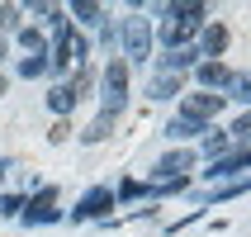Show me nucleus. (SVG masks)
Masks as SVG:
<instances>
[{
	"label": "nucleus",
	"instance_id": "obj_25",
	"mask_svg": "<svg viewBox=\"0 0 251 237\" xmlns=\"http://www.w3.org/2000/svg\"><path fill=\"white\" fill-rule=\"evenodd\" d=\"M19 24V10H14V5H0V28H14Z\"/></svg>",
	"mask_w": 251,
	"mask_h": 237
},
{
	"label": "nucleus",
	"instance_id": "obj_11",
	"mask_svg": "<svg viewBox=\"0 0 251 237\" xmlns=\"http://www.w3.org/2000/svg\"><path fill=\"white\" fill-rule=\"evenodd\" d=\"M218 53H227V24H209V28H204V48H199V57H204V62H218Z\"/></svg>",
	"mask_w": 251,
	"mask_h": 237
},
{
	"label": "nucleus",
	"instance_id": "obj_8",
	"mask_svg": "<svg viewBox=\"0 0 251 237\" xmlns=\"http://www.w3.org/2000/svg\"><path fill=\"white\" fill-rule=\"evenodd\" d=\"M104 209H114V190H104V185H100V190H90V195L76 204V213H71V218H76V223H85V218H104Z\"/></svg>",
	"mask_w": 251,
	"mask_h": 237
},
{
	"label": "nucleus",
	"instance_id": "obj_15",
	"mask_svg": "<svg viewBox=\"0 0 251 237\" xmlns=\"http://www.w3.org/2000/svg\"><path fill=\"white\" fill-rule=\"evenodd\" d=\"M48 105H52V114H71V109H76V95H71L67 85H57L52 95H48Z\"/></svg>",
	"mask_w": 251,
	"mask_h": 237
},
{
	"label": "nucleus",
	"instance_id": "obj_14",
	"mask_svg": "<svg viewBox=\"0 0 251 237\" xmlns=\"http://www.w3.org/2000/svg\"><path fill=\"white\" fill-rule=\"evenodd\" d=\"M195 76H199V85H227V67L223 62H199Z\"/></svg>",
	"mask_w": 251,
	"mask_h": 237
},
{
	"label": "nucleus",
	"instance_id": "obj_1",
	"mask_svg": "<svg viewBox=\"0 0 251 237\" xmlns=\"http://www.w3.org/2000/svg\"><path fill=\"white\" fill-rule=\"evenodd\" d=\"M161 10L171 14L166 24H161V33H156L166 48H185V43H190L199 28H204V14H209L204 5H161Z\"/></svg>",
	"mask_w": 251,
	"mask_h": 237
},
{
	"label": "nucleus",
	"instance_id": "obj_28",
	"mask_svg": "<svg viewBox=\"0 0 251 237\" xmlns=\"http://www.w3.org/2000/svg\"><path fill=\"white\" fill-rule=\"evenodd\" d=\"M0 176H5V161H0Z\"/></svg>",
	"mask_w": 251,
	"mask_h": 237
},
{
	"label": "nucleus",
	"instance_id": "obj_6",
	"mask_svg": "<svg viewBox=\"0 0 251 237\" xmlns=\"http://www.w3.org/2000/svg\"><path fill=\"white\" fill-rule=\"evenodd\" d=\"M156 62V76H180L185 67H199V48L190 43V48H166L161 57H152Z\"/></svg>",
	"mask_w": 251,
	"mask_h": 237
},
{
	"label": "nucleus",
	"instance_id": "obj_22",
	"mask_svg": "<svg viewBox=\"0 0 251 237\" xmlns=\"http://www.w3.org/2000/svg\"><path fill=\"white\" fill-rule=\"evenodd\" d=\"M138 195H147L142 181H124V185H119V199H138Z\"/></svg>",
	"mask_w": 251,
	"mask_h": 237
},
{
	"label": "nucleus",
	"instance_id": "obj_7",
	"mask_svg": "<svg viewBox=\"0 0 251 237\" xmlns=\"http://www.w3.org/2000/svg\"><path fill=\"white\" fill-rule=\"evenodd\" d=\"M227 105V95H213V90H199V95H185V119H199V124H209L213 114Z\"/></svg>",
	"mask_w": 251,
	"mask_h": 237
},
{
	"label": "nucleus",
	"instance_id": "obj_19",
	"mask_svg": "<svg viewBox=\"0 0 251 237\" xmlns=\"http://www.w3.org/2000/svg\"><path fill=\"white\" fill-rule=\"evenodd\" d=\"M19 43H24L28 53H48V43H43V33H38V28H19Z\"/></svg>",
	"mask_w": 251,
	"mask_h": 237
},
{
	"label": "nucleus",
	"instance_id": "obj_21",
	"mask_svg": "<svg viewBox=\"0 0 251 237\" xmlns=\"http://www.w3.org/2000/svg\"><path fill=\"white\" fill-rule=\"evenodd\" d=\"M67 90H71V95H76V100H81V95H85V90H90V71H85V67H81V71H76V81H71V85H67Z\"/></svg>",
	"mask_w": 251,
	"mask_h": 237
},
{
	"label": "nucleus",
	"instance_id": "obj_26",
	"mask_svg": "<svg viewBox=\"0 0 251 237\" xmlns=\"http://www.w3.org/2000/svg\"><path fill=\"white\" fill-rule=\"evenodd\" d=\"M5 57H10V43H5V38H0V62H5Z\"/></svg>",
	"mask_w": 251,
	"mask_h": 237
},
{
	"label": "nucleus",
	"instance_id": "obj_18",
	"mask_svg": "<svg viewBox=\"0 0 251 237\" xmlns=\"http://www.w3.org/2000/svg\"><path fill=\"white\" fill-rule=\"evenodd\" d=\"M71 14H76V19H85V24H104V10H100V5H90V0H81Z\"/></svg>",
	"mask_w": 251,
	"mask_h": 237
},
{
	"label": "nucleus",
	"instance_id": "obj_13",
	"mask_svg": "<svg viewBox=\"0 0 251 237\" xmlns=\"http://www.w3.org/2000/svg\"><path fill=\"white\" fill-rule=\"evenodd\" d=\"M199 133H204V124H199V119H171L166 124V138H176V142H185V138H199Z\"/></svg>",
	"mask_w": 251,
	"mask_h": 237
},
{
	"label": "nucleus",
	"instance_id": "obj_2",
	"mask_svg": "<svg viewBox=\"0 0 251 237\" xmlns=\"http://www.w3.org/2000/svg\"><path fill=\"white\" fill-rule=\"evenodd\" d=\"M85 53H90V43L76 33V28L62 19L57 24V48H52V62L48 67H57V71H67V67H85Z\"/></svg>",
	"mask_w": 251,
	"mask_h": 237
},
{
	"label": "nucleus",
	"instance_id": "obj_10",
	"mask_svg": "<svg viewBox=\"0 0 251 237\" xmlns=\"http://www.w3.org/2000/svg\"><path fill=\"white\" fill-rule=\"evenodd\" d=\"M242 171H247V142H237V152H232V157H218L209 176H213V181H227V176H237V181H242Z\"/></svg>",
	"mask_w": 251,
	"mask_h": 237
},
{
	"label": "nucleus",
	"instance_id": "obj_12",
	"mask_svg": "<svg viewBox=\"0 0 251 237\" xmlns=\"http://www.w3.org/2000/svg\"><path fill=\"white\" fill-rule=\"evenodd\" d=\"M147 95L152 100H176L180 95V76H152L147 81Z\"/></svg>",
	"mask_w": 251,
	"mask_h": 237
},
{
	"label": "nucleus",
	"instance_id": "obj_3",
	"mask_svg": "<svg viewBox=\"0 0 251 237\" xmlns=\"http://www.w3.org/2000/svg\"><path fill=\"white\" fill-rule=\"evenodd\" d=\"M119 38H124V53H128V62H152V19H142V14L124 19Z\"/></svg>",
	"mask_w": 251,
	"mask_h": 237
},
{
	"label": "nucleus",
	"instance_id": "obj_23",
	"mask_svg": "<svg viewBox=\"0 0 251 237\" xmlns=\"http://www.w3.org/2000/svg\"><path fill=\"white\" fill-rule=\"evenodd\" d=\"M204 152H209V157H223L227 152V138H223V133H213V138L204 142Z\"/></svg>",
	"mask_w": 251,
	"mask_h": 237
},
{
	"label": "nucleus",
	"instance_id": "obj_24",
	"mask_svg": "<svg viewBox=\"0 0 251 237\" xmlns=\"http://www.w3.org/2000/svg\"><path fill=\"white\" fill-rule=\"evenodd\" d=\"M19 209H24V199H19V195H0V213H19Z\"/></svg>",
	"mask_w": 251,
	"mask_h": 237
},
{
	"label": "nucleus",
	"instance_id": "obj_27",
	"mask_svg": "<svg viewBox=\"0 0 251 237\" xmlns=\"http://www.w3.org/2000/svg\"><path fill=\"white\" fill-rule=\"evenodd\" d=\"M5 90H10V81H5V71H0V95H5Z\"/></svg>",
	"mask_w": 251,
	"mask_h": 237
},
{
	"label": "nucleus",
	"instance_id": "obj_4",
	"mask_svg": "<svg viewBox=\"0 0 251 237\" xmlns=\"http://www.w3.org/2000/svg\"><path fill=\"white\" fill-rule=\"evenodd\" d=\"M128 105V62H109L104 67V114H124Z\"/></svg>",
	"mask_w": 251,
	"mask_h": 237
},
{
	"label": "nucleus",
	"instance_id": "obj_17",
	"mask_svg": "<svg viewBox=\"0 0 251 237\" xmlns=\"http://www.w3.org/2000/svg\"><path fill=\"white\" fill-rule=\"evenodd\" d=\"M43 71H52V67H48V53H33V57L19 62V76H43Z\"/></svg>",
	"mask_w": 251,
	"mask_h": 237
},
{
	"label": "nucleus",
	"instance_id": "obj_9",
	"mask_svg": "<svg viewBox=\"0 0 251 237\" xmlns=\"http://www.w3.org/2000/svg\"><path fill=\"white\" fill-rule=\"evenodd\" d=\"M52 218H62V213H57V190H43V195L24 209V223L38 228V223H52Z\"/></svg>",
	"mask_w": 251,
	"mask_h": 237
},
{
	"label": "nucleus",
	"instance_id": "obj_20",
	"mask_svg": "<svg viewBox=\"0 0 251 237\" xmlns=\"http://www.w3.org/2000/svg\"><path fill=\"white\" fill-rule=\"evenodd\" d=\"M227 85H232V100H237V105H247V90H251V81H247V76H242V71H237V76H227Z\"/></svg>",
	"mask_w": 251,
	"mask_h": 237
},
{
	"label": "nucleus",
	"instance_id": "obj_16",
	"mask_svg": "<svg viewBox=\"0 0 251 237\" xmlns=\"http://www.w3.org/2000/svg\"><path fill=\"white\" fill-rule=\"evenodd\" d=\"M109 128H114V114H100V119L85 128L81 138H85V142H100V138H109Z\"/></svg>",
	"mask_w": 251,
	"mask_h": 237
},
{
	"label": "nucleus",
	"instance_id": "obj_5",
	"mask_svg": "<svg viewBox=\"0 0 251 237\" xmlns=\"http://www.w3.org/2000/svg\"><path fill=\"white\" fill-rule=\"evenodd\" d=\"M190 171H195V147H176V152H166V157L152 166V181H156V185H166V181H190Z\"/></svg>",
	"mask_w": 251,
	"mask_h": 237
}]
</instances>
